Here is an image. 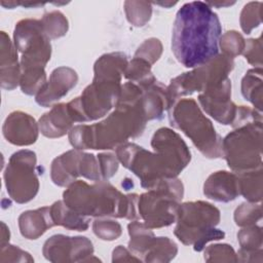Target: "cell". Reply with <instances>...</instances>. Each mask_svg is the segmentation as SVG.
<instances>
[{
  "label": "cell",
  "instance_id": "cell-1",
  "mask_svg": "<svg viewBox=\"0 0 263 263\" xmlns=\"http://www.w3.org/2000/svg\"><path fill=\"white\" fill-rule=\"evenodd\" d=\"M221 31L218 15L206 2L185 3L174 23L172 50L183 66H202L218 55Z\"/></svg>",
  "mask_w": 263,
  "mask_h": 263
},
{
  "label": "cell",
  "instance_id": "cell-2",
  "mask_svg": "<svg viewBox=\"0 0 263 263\" xmlns=\"http://www.w3.org/2000/svg\"><path fill=\"white\" fill-rule=\"evenodd\" d=\"M151 145L155 153L132 143L117 148L118 159L141 179V185L146 189H153L164 179L176 178L190 161L186 144L170 128L158 129Z\"/></svg>",
  "mask_w": 263,
  "mask_h": 263
},
{
  "label": "cell",
  "instance_id": "cell-3",
  "mask_svg": "<svg viewBox=\"0 0 263 263\" xmlns=\"http://www.w3.org/2000/svg\"><path fill=\"white\" fill-rule=\"evenodd\" d=\"M126 66V57L120 52L105 54L97 61L92 83L79 98L67 104L74 122L100 118L116 106L121 90L120 77Z\"/></svg>",
  "mask_w": 263,
  "mask_h": 263
},
{
  "label": "cell",
  "instance_id": "cell-4",
  "mask_svg": "<svg viewBox=\"0 0 263 263\" xmlns=\"http://www.w3.org/2000/svg\"><path fill=\"white\" fill-rule=\"evenodd\" d=\"M147 120L142 98L136 103L117 102L115 111L104 121L72 127L69 139L72 146L79 150L112 149L128 138L141 135Z\"/></svg>",
  "mask_w": 263,
  "mask_h": 263
},
{
  "label": "cell",
  "instance_id": "cell-5",
  "mask_svg": "<svg viewBox=\"0 0 263 263\" xmlns=\"http://www.w3.org/2000/svg\"><path fill=\"white\" fill-rule=\"evenodd\" d=\"M137 194L122 195L105 181L88 185L83 181L71 183L64 192V202L75 213L82 216L139 218Z\"/></svg>",
  "mask_w": 263,
  "mask_h": 263
},
{
  "label": "cell",
  "instance_id": "cell-6",
  "mask_svg": "<svg viewBox=\"0 0 263 263\" xmlns=\"http://www.w3.org/2000/svg\"><path fill=\"white\" fill-rule=\"evenodd\" d=\"M14 45L22 52L21 82L37 86L46 81L44 67L50 59V42L41 21L23 20L14 29Z\"/></svg>",
  "mask_w": 263,
  "mask_h": 263
},
{
  "label": "cell",
  "instance_id": "cell-7",
  "mask_svg": "<svg viewBox=\"0 0 263 263\" xmlns=\"http://www.w3.org/2000/svg\"><path fill=\"white\" fill-rule=\"evenodd\" d=\"M220 221V212L204 201L180 204L175 234L185 245H193L195 251H201L213 239H220L224 232L215 229Z\"/></svg>",
  "mask_w": 263,
  "mask_h": 263
},
{
  "label": "cell",
  "instance_id": "cell-8",
  "mask_svg": "<svg viewBox=\"0 0 263 263\" xmlns=\"http://www.w3.org/2000/svg\"><path fill=\"white\" fill-rule=\"evenodd\" d=\"M170 120L173 126L181 129L191 139L204 156L210 158L223 156L222 139L194 100L185 99L174 105Z\"/></svg>",
  "mask_w": 263,
  "mask_h": 263
},
{
  "label": "cell",
  "instance_id": "cell-9",
  "mask_svg": "<svg viewBox=\"0 0 263 263\" xmlns=\"http://www.w3.org/2000/svg\"><path fill=\"white\" fill-rule=\"evenodd\" d=\"M183 196V185L176 178L160 181L149 192L138 196L139 218L149 228L168 226L177 221L179 201Z\"/></svg>",
  "mask_w": 263,
  "mask_h": 263
},
{
  "label": "cell",
  "instance_id": "cell-10",
  "mask_svg": "<svg viewBox=\"0 0 263 263\" xmlns=\"http://www.w3.org/2000/svg\"><path fill=\"white\" fill-rule=\"evenodd\" d=\"M261 121H254L228 134L222 141L223 156L231 170L243 173L261 167Z\"/></svg>",
  "mask_w": 263,
  "mask_h": 263
},
{
  "label": "cell",
  "instance_id": "cell-11",
  "mask_svg": "<svg viewBox=\"0 0 263 263\" xmlns=\"http://www.w3.org/2000/svg\"><path fill=\"white\" fill-rule=\"evenodd\" d=\"M36 154L30 150L13 153L4 173L7 192L18 203L28 202L38 192L39 182L35 172Z\"/></svg>",
  "mask_w": 263,
  "mask_h": 263
},
{
  "label": "cell",
  "instance_id": "cell-12",
  "mask_svg": "<svg viewBox=\"0 0 263 263\" xmlns=\"http://www.w3.org/2000/svg\"><path fill=\"white\" fill-rule=\"evenodd\" d=\"M231 83L229 78L212 86L198 96L203 110L223 124H232L237 107L230 101Z\"/></svg>",
  "mask_w": 263,
  "mask_h": 263
},
{
  "label": "cell",
  "instance_id": "cell-13",
  "mask_svg": "<svg viewBox=\"0 0 263 263\" xmlns=\"http://www.w3.org/2000/svg\"><path fill=\"white\" fill-rule=\"evenodd\" d=\"M92 243L86 237H69L62 234L53 235L44 243L43 254L50 261H62V257L66 256L65 261H69V256H74L75 261H79L77 257L92 255ZM84 260V259H83Z\"/></svg>",
  "mask_w": 263,
  "mask_h": 263
},
{
  "label": "cell",
  "instance_id": "cell-14",
  "mask_svg": "<svg viewBox=\"0 0 263 263\" xmlns=\"http://www.w3.org/2000/svg\"><path fill=\"white\" fill-rule=\"evenodd\" d=\"M87 168V154L79 149L68 151L57 157L51 164V179L59 186H66L74 182L78 176L85 177Z\"/></svg>",
  "mask_w": 263,
  "mask_h": 263
},
{
  "label": "cell",
  "instance_id": "cell-15",
  "mask_svg": "<svg viewBox=\"0 0 263 263\" xmlns=\"http://www.w3.org/2000/svg\"><path fill=\"white\" fill-rule=\"evenodd\" d=\"M77 74L74 70L66 67L55 69L49 78V81L36 95V102L44 107L51 105L68 93L77 82Z\"/></svg>",
  "mask_w": 263,
  "mask_h": 263
},
{
  "label": "cell",
  "instance_id": "cell-16",
  "mask_svg": "<svg viewBox=\"0 0 263 263\" xmlns=\"http://www.w3.org/2000/svg\"><path fill=\"white\" fill-rule=\"evenodd\" d=\"M3 135L14 145H30L37 140L38 125L30 115L21 111L13 112L4 122Z\"/></svg>",
  "mask_w": 263,
  "mask_h": 263
},
{
  "label": "cell",
  "instance_id": "cell-17",
  "mask_svg": "<svg viewBox=\"0 0 263 263\" xmlns=\"http://www.w3.org/2000/svg\"><path fill=\"white\" fill-rule=\"evenodd\" d=\"M204 195L217 201H229L239 194L237 176L228 172L212 174L203 186Z\"/></svg>",
  "mask_w": 263,
  "mask_h": 263
},
{
  "label": "cell",
  "instance_id": "cell-18",
  "mask_svg": "<svg viewBox=\"0 0 263 263\" xmlns=\"http://www.w3.org/2000/svg\"><path fill=\"white\" fill-rule=\"evenodd\" d=\"M17 52L5 32H1V83L8 90L17 86L21 79Z\"/></svg>",
  "mask_w": 263,
  "mask_h": 263
},
{
  "label": "cell",
  "instance_id": "cell-19",
  "mask_svg": "<svg viewBox=\"0 0 263 263\" xmlns=\"http://www.w3.org/2000/svg\"><path fill=\"white\" fill-rule=\"evenodd\" d=\"M18 225L23 236L29 239H36L46 229L54 225L50 215V208L44 206L35 211L24 212L18 218Z\"/></svg>",
  "mask_w": 263,
  "mask_h": 263
},
{
  "label": "cell",
  "instance_id": "cell-20",
  "mask_svg": "<svg viewBox=\"0 0 263 263\" xmlns=\"http://www.w3.org/2000/svg\"><path fill=\"white\" fill-rule=\"evenodd\" d=\"M72 122L74 121L70 116L67 104H59L40 118L39 127L45 137L59 138L68 132Z\"/></svg>",
  "mask_w": 263,
  "mask_h": 263
},
{
  "label": "cell",
  "instance_id": "cell-21",
  "mask_svg": "<svg viewBox=\"0 0 263 263\" xmlns=\"http://www.w3.org/2000/svg\"><path fill=\"white\" fill-rule=\"evenodd\" d=\"M50 215L54 225H62L68 229L84 231L88 228L89 219L68 208L64 201H57L50 206Z\"/></svg>",
  "mask_w": 263,
  "mask_h": 263
},
{
  "label": "cell",
  "instance_id": "cell-22",
  "mask_svg": "<svg viewBox=\"0 0 263 263\" xmlns=\"http://www.w3.org/2000/svg\"><path fill=\"white\" fill-rule=\"evenodd\" d=\"M238 190L245 198L250 201L261 200V180H262V168L258 167L253 171L238 173Z\"/></svg>",
  "mask_w": 263,
  "mask_h": 263
},
{
  "label": "cell",
  "instance_id": "cell-23",
  "mask_svg": "<svg viewBox=\"0 0 263 263\" xmlns=\"http://www.w3.org/2000/svg\"><path fill=\"white\" fill-rule=\"evenodd\" d=\"M262 70L261 68L248 71L241 82V92L246 100L252 102L261 112L262 101Z\"/></svg>",
  "mask_w": 263,
  "mask_h": 263
},
{
  "label": "cell",
  "instance_id": "cell-24",
  "mask_svg": "<svg viewBox=\"0 0 263 263\" xmlns=\"http://www.w3.org/2000/svg\"><path fill=\"white\" fill-rule=\"evenodd\" d=\"M41 23L44 32L49 39L62 37L68 30V21L60 11H51L46 13L41 20Z\"/></svg>",
  "mask_w": 263,
  "mask_h": 263
},
{
  "label": "cell",
  "instance_id": "cell-25",
  "mask_svg": "<svg viewBox=\"0 0 263 263\" xmlns=\"http://www.w3.org/2000/svg\"><path fill=\"white\" fill-rule=\"evenodd\" d=\"M126 17L133 25L137 27L144 26L151 16V4L142 1H126L124 3Z\"/></svg>",
  "mask_w": 263,
  "mask_h": 263
},
{
  "label": "cell",
  "instance_id": "cell-26",
  "mask_svg": "<svg viewBox=\"0 0 263 263\" xmlns=\"http://www.w3.org/2000/svg\"><path fill=\"white\" fill-rule=\"evenodd\" d=\"M238 239L241 246L240 252L245 253H255L256 248L261 249L262 242V232L261 227H248L246 229H242L238 234Z\"/></svg>",
  "mask_w": 263,
  "mask_h": 263
},
{
  "label": "cell",
  "instance_id": "cell-27",
  "mask_svg": "<svg viewBox=\"0 0 263 263\" xmlns=\"http://www.w3.org/2000/svg\"><path fill=\"white\" fill-rule=\"evenodd\" d=\"M261 2H250L248 3L240 14V26L247 34H249L254 28L258 27L261 23Z\"/></svg>",
  "mask_w": 263,
  "mask_h": 263
},
{
  "label": "cell",
  "instance_id": "cell-28",
  "mask_svg": "<svg viewBox=\"0 0 263 263\" xmlns=\"http://www.w3.org/2000/svg\"><path fill=\"white\" fill-rule=\"evenodd\" d=\"M246 42L240 34L235 31L226 32L220 39V46L224 51V54L234 58L242 52Z\"/></svg>",
  "mask_w": 263,
  "mask_h": 263
},
{
  "label": "cell",
  "instance_id": "cell-29",
  "mask_svg": "<svg viewBox=\"0 0 263 263\" xmlns=\"http://www.w3.org/2000/svg\"><path fill=\"white\" fill-rule=\"evenodd\" d=\"M261 219V206L243 203L234 213L235 223L239 226H251Z\"/></svg>",
  "mask_w": 263,
  "mask_h": 263
},
{
  "label": "cell",
  "instance_id": "cell-30",
  "mask_svg": "<svg viewBox=\"0 0 263 263\" xmlns=\"http://www.w3.org/2000/svg\"><path fill=\"white\" fill-rule=\"evenodd\" d=\"M92 228L93 232L105 240L116 239L121 234L120 225L112 220H96Z\"/></svg>",
  "mask_w": 263,
  "mask_h": 263
},
{
  "label": "cell",
  "instance_id": "cell-31",
  "mask_svg": "<svg viewBox=\"0 0 263 263\" xmlns=\"http://www.w3.org/2000/svg\"><path fill=\"white\" fill-rule=\"evenodd\" d=\"M161 54V43L158 39L150 38L146 40L137 50L135 58L145 60L150 65L159 59Z\"/></svg>",
  "mask_w": 263,
  "mask_h": 263
},
{
  "label": "cell",
  "instance_id": "cell-32",
  "mask_svg": "<svg viewBox=\"0 0 263 263\" xmlns=\"http://www.w3.org/2000/svg\"><path fill=\"white\" fill-rule=\"evenodd\" d=\"M98 159L103 179H109L116 173L118 168V161L113 154H100L98 155Z\"/></svg>",
  "mask_w": 263,
  "mask_h": 263
},
{
  "label": "cell",
  "instance_id": "cell-33",
  "mask_svg": "<svg viewBox=\"0 0 263 263\" xmlns=\"http://www.w3.org/2000/svg\"><path fill=\"white\" fill-rule=\"evenodd\" d=\"M156 4H159V5H162V6L166 5V3H156ZM175 4H176V2H173V3H170V4H167V5H175Z\"/></svg>",
  "mask_w": 263,
  "mask_h": 263
}]
</instances>
